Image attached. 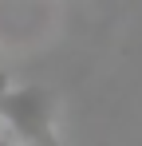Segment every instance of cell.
I'll return each instance as SVG.
<instances>
[{
  "mask_svg": "<svg viewBox=\"0 0 142 146\" xmlns=\"http://www.w3.org/2000/svg\"><path fill=\"white\" fill-rule=\"evenodd\" d=\"M0 122L20 146H63L55 130V91L40 83H16L0 103Z\"/></svg>",
  "mask_w": 142,
  "mask_h": 146,
  "instance_id": "6da1fadb",
  "label": "cell"
},
{
  "mask_svg": "<svg viewBox=\"0 0 142 146\" xmlns=\"http://www.w3.org/2000/svg\"><path fill=\"white\" fill-rule=\"evenodd\" d=\"M12 87H16V83H12V79H8V75L0 71V103H4V95H8V91H12Z\"/></svg>",
  "mask_w": 142,
  "mask_h": 146,
  "instance_id": "7a4b0ae2",
  "label": "cell"
},
{
  "mask_svg": "<svg viewBox=\"0 0 142 146\" xmlns=\"http://www.w3.org/2000/svg\"><path fill=\"white\" fill-rule=\"evenodd\" d=\"M0 146H20V142H12V138H0Z\"/></svg>",
  "mask_w": 142,
  "mask_h": 146,
  "instance_id": "3957f363",
  "label": "cell"
}]
</instances>
